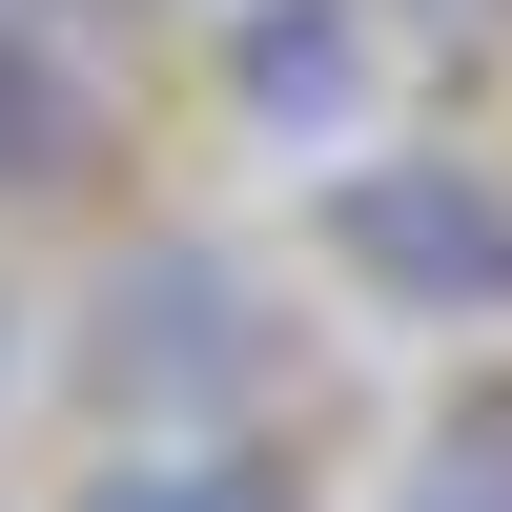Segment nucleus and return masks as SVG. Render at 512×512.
Masks as SVG:
<instances>
[{
    "label": "nucleus",
    "instance_id": "obj_1",
    "mask_svg": "<svg viewBox=\"0 0 512 512\" xmlns=\"http://www.w3.org/2000/svg\"><path fill=\"white\" fill-rule=\"evenodd\" d=\"M328 267L390 287L410 328H512V185L492 164H328Z\"/></svg>",
    "mask_w": 512,
    "mask_h": 512
},
{
    "label": "nucleus",
    "instance_id": "obj_2",
    "mask_svg": "<svg viewBox=\"0 0 512 512\" xmlns=\"http://www.w3.org/2000/svg\"><path fill=\"white\" fill-rule=\"evenodd\" d=\"M82 390L103 410H246L267 390V287L226 246H123V287L82 308Z\"/></svg>",
    "mask_w": 512,
    "mask_h": 512
},
{
    "label": "nucleus",
    "instance_id": "obj_3",
    "mask_svg": "<svg viewBox=\"0 0 512 512\" xmlns=\"http://www.w3.org/2000/svg\"><path fill=\"white\" fill-rule=\"evenodd\" d=\"M82 164H103V82H82L41 21H0V205L82 185Z\"/></svg>",
    "mask_w": 512,
    "mask_h": 512
},
{
    "label": "nucleus",
    "instance_id": "obj_4",
    "mask_svg": "<svg viewBox=\"0 0 512 512\" xmlns=\"http://www.w3.org/2000/svg\"><path fill=\"white\" fill-rule=\"evenodd\" d=\"M349 62H369V0H267V21L226 41V82H246L267 123H328V103H349Z\"/></svg>",
    "mask_w": 512,
    "mask_h": 512
},
{
    "label": "nucleus",
    "instance_id": "obj_5",
    "mask_svg": "<svg viewBox=\"0 0 512 512\" xmlns=\"http://www.w3.org/2000/svg\"><path fill=\"white\" fill-rule=\"evenodd\" d=\"M82 512H308L267 451H144V472H82Z\"/></svg>",
    "mask_w": 512,
    "mask_h": 512
},
{
    "label": "nucleus",
    "instance_id": "obj_6",
    "mask_svg": "<svg viewBox=\"0 0 512 512\" xmlns=\"http://www.w3.org/2000/svg\"><path fill=\"white\" fill-rule=\"evenodd\" d=\"M410 512H512V390H472L431 451H410Z\"/></svg>",
    "mask_w": 512,
    "mask_h": 512
},
{
    "label": "nucleus",
    "instance_id": "obj_7",
    "mask_svg": "<svg viewBox=\"0 0 512 512\" xmlns=\"http://www.w3.org/2000/svg\"><path fill=\"white\" fill-rule=\"evenodd\" d=\"M0 21H41V41H62V0H0Z\"/></svg>",
    "mask_w": 512,
    "mask_h": 512
},
{
    "label": "nucleus",
    "instance_id": "obj_8",
    "mask_svg": "<svg viewBox=\"0 0 512 512\" xmlns=\"http://www.w3.org/2000/svg\"><path fill=\"white\" fill-rule=\"evenodd\" d=\"M0 369H21V328H0Z\"/></svg>",
    "mask_w": 512,
    "mask_h": 512
}]
</instances>
